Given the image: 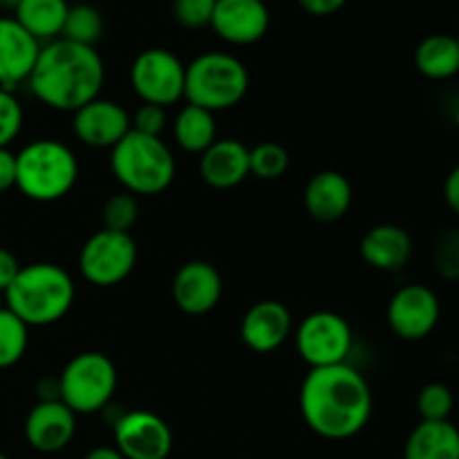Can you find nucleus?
Listing matches in <instances>:
<instances>
[{
	"label": "nucleus",
	"mask_w": 459,
	"mask_h": 459,
	"mask_svg": "<svg viewBox=\"0 0 459 459\" xmlns=\"http://www.w3.org/2000/svg\"><path fill=\"white\" fill-rule=\"evenodd\" d=\"M299 402L307 429L334 442L361 433L375 406L370 384L350 363L312 368L300 385Z\"/></svg>",
	"instance_id": "obj_1"
},
{
	"label": "nucleus",
	"mask_w": 459,
	"mask_h": 459,
	"mask_svg": "<svg viewBox=\"0 0 459 459\" xmlns=\"http://www.w3.org/2000/svg\"><path fill=\"white\" fill-rule=\"evenodd\" d=\"M106 83V65L97 48L56 39L40 48L31 70V94L43 106L74 115L85 103L94 101Z\"/></svg>",
	"instance_id": "obj_2"
},
{
	"label": "nucleus",
	"mask_w": 459,
	"mask_h": 459,
	"mask_svg": "<svg viewBox=\"0 0 459 459\" xmlns=\"http://www.w3.org/2000/svg\"><path fill=\"white\" fill-rule=\"evenodd\" d=\"M3 296L4 307L27 327H48L70 312L76 287L70 273L58 264L34 263L21 267Z\"/></svg>",
	"instance_id": "obj_3"
},
{
	"label": "nucleus",
	"mask_w": 459,
	"mask_h": 459,
	"mask_svg": "<svg viewBox=\"0 0 459 459\" xmlns=\"http://www.w3.org/2000/svg\"><path fill=\"white\" fill-rule=\"evenodd\" d=\"M110 170L130 195H160L173 184L178 164L161 137L130 130L110 151Z\"/></svg>",
	"instance_id": "obj_4"
},
{
	"label": "nucleus",
	"mask_w": 459,
	"mask_h": 459,
	"mask_svg": "<svg viewBox=\"0 0 459 459\" xmlns=\"http://www.w3.org/2000/svg\"><path fill=\"white\" fill-rule=\"evenodd\" d=\"M79 179V160L58 139H36L16 152V188L31 202H56L70 195Z\"/></svg>",
	"instance_id": "obj_5"
},
{
	"label": "nucleus",
	"mask_w": 459,
	"mask_h": 459,
	"mask_svg": "<svg viewBox=\"0 0 459 459\" xmlns=\"http://www.w3.org/2000/svg\"><path fill=\"white\" fill-rule=\"evenodd\" d=\"M249 92V70L227 52H204L186 65L184 99L209 112L238 106Z\"/></svg>",
	"instance_id": "obj_6"
},
{
	"label": "nucleus",
	"mask_w": 459,
	"mask_h": 459,
	"mask_svg": "<svg viewBox=\"0 0 459 459\" xmlns=\"http://www.w3.org/2000/svg\"><path fill=\"white\" fill-rule=\"evenodd\" d=\"M119 375L103 352H81L58 375V399L74 415H94L110 406Z\"/></svg>",
	"instance_id": "obj_7"
},
{
	"label": "nucleus",
	"mask_w": 459,
	"mask_h": 459,
	"mask_svg": "<svg viewBox=\"0 0 459 459\" xmlns=\"http://www.w3.org/2000/svg\"><path fill=\"white\" fill-rule=\"evenodd\" d=\"M296 350L309 368H330L348 363L354 345L350 323L341 314L312 312L300 321L294 332Z\"/></svg>",
	"instance_id": "obj_8"
},
{
	"label": "nucleus",
	"mask_w": 459,
	"mask_h": 459,
	"mask_svg": "<svg viewBox=\"0 0 459 459\" xmlns=\"http://www.w3.org/2000/svg\"><path fill=\"white\" fill-rule=\"evenodd\" d=\"M186 65L164 48L143 49L130 65V88L142 103L169 108L184 99Z\"/></svg>",
	"instance_id": "obj_9"
},
{
	"label": "nucleus",
	"mask_w": 459,
	"mask_h": 459,
	"mask_svg": "<svg viewBox=\"0 0 459 459\" xmlns=\"http://www.w3.org/2000/svg\"><path fill=\"white\" fill-rule=\"evenodd\" d=\"M137 264V245L130 233H92L79 251V272L90 285L115 287L133 273Z\"/></svg>",
	"instance_id": "obj_10"
},
{
	"label": "nucleus",
	"mask_w": 459,
	"mask_h": 459,
	"mask_svg": "<svg viewBox=\"0 0 459 459\" xmlns=\"http://www.w3.org/2000/svg\"><path fill=\"white\" fill-rule=\"evenodd\" d=\"M439 316H442L439 296L430 287L420 285V282L399 287L385 309L390 332L408 343L424 341L426 336L433 334Z\"/></svg>",
	"instance_id": "obj_11"
},
{
	"label": "nucleus",
	"mask_w": 459,
	"mask_h": 459,
	"mask_svg": "<svg viewBox=\"0 0 459 459\" xmlns=\"http://www.w3.org/2000/svg\"><path fill=\"white\" fill-rule=\"evenodd\" d=\"M112 435L124 459H166L173 451L169 424L151 411L121 412L112 424Z\"/></svg>",
	"instance_id": "obj_12"
},
{
	"label": "nucleus",
	"mask_w": 459,
	"mask_h": 459,
	"mask_svg": "<svg viewBox=\"0 0 459 459\" xmlns=\"http://www.w3.org/2000/svg\"><path fill=\"white\" fill-rule=\"evenodd\" d=\"M72 130L83 146L112 151L133 128H130L128 110L121 103L97 97L74 112Z\"/></svg>",
	"instance_id": "obj_13"
},
{
	"label": "nucleus",
	"mask_w": 459,
	"mask_h": 459,
	"mask_svg": "<svg viewBox=\"0 0 459 459\" xmlns=\"http://www.w3.org/2000/svg\"><path fill=\"white\" fill-rule=\"evenodd\" d=\"M175 305L188 316H204L218 307L222 299V276L206 260H188L175 272L170 285Z\"/></svg>",
	"instance_id": "obj_14"
},
{
	"label": "nucleus",
	"mask_w": 459,
	"mask_h": 459,
	"mask_svg": "<svg viewBox=\"0 0 459 459\" xmlns=\"http://www.w3.org/2000/svg\"><path fill=\"white\" fill-rule=\"evenodd\" d=\"M272 13L264 0H218L211 27L229 45H254L269 31Z\"/></svg>",
	"instance_id": "obj_15"
},
{
	"label": "nucleus",
	"mask_w": 459,
	"mask_h": 459,
	"mask_svg": "<svg viewBox=\"0 0 459 459\" xmlns=\"http://www.w3.org/2000/svg\"><path fill=\"white\" fill-rule=\"evenodd\" d=\"M43 45L13 16H0V88L13 90L27 83Z\"/></svg>",
	"instance_id": "obj_16"
},
{
	"label": "nucleus",
	"mask_w": 459,
	"mask_h": 459,
	"mask_svg": "<svg viewBox=\"0 0 459 459\" xmlns=\"http://www.w3.org/2000/svg\"><path fill=\"white\" fill-rule=\"evenodd\" d=\"M294 332L291 312L281 300H260L251 305L240 321V339L258 354L276 352Z\"/></svg>",
	"instance_id": "obj_17"
},
{
	"label": "nucleus",
	"mask_w": 459,
	"mask_h": 459,
	"mask_svg": "<svg viewBox=\"0 0 459 459\" xmlns=\"http://www.w3.org/2000/svg\"><path fill=\"white\" fill-rule=\"evenodd\" d=\"M76 415L61 399H45L30 411L25 420V439L34 451L52 455L74 439Z\"/></svg>",
	"instance_id": "obj_18"
},
{
	"label": "nucleus",
	"mask_w": 459,
	"mask_h": 459,
	"mask_svg": "<svg viewBox=\"0 0 459 459\" xmlns=\"http://www.w3.org/2000/svg\"><path fill=\"white\" fill-rule=\"evenodd\" d=\"M249 175V148L240 139H215L200 155V178L206 186L229 191Z\"/></svg>",
	"instance_id": "obj_19"
},
{
	"label": "nucleus",
	"mask_w": 459,
	"mask_h": 459,
	"mask_svg": "<svg viewBox=\"0 0 459 459\" xmlns=\"http://www.w3.org/2000/svg\"><path fill=\"white\" fill-rule=\"evenodd\" d=\"M354 200L350 179L339 170H321L305 186V209L316 222L332 224L345 218Z\"/></svg>",
	"instance_id": "obj_20"
},
{
	"label": "nucleus",
	"mask_w": 459,
	"mask_h": 459,
	"mask_svg": "<svg viewBox=\"0 0 459 459\" xmlns=\"http://www.w3.org/2000/svg\"><path fill=\"white\" fill-rule=\"evenodd\" d=\"M361 258L377 272H402L412 258V238L399 224H377L363 236Z\"/></svg>",
	"instance_id": "obj_21"
},
{
	"label": "nucleus",
	"mask_w": 459,
	"mask_h": 459,
	"mask_svg": "<svg viewBox=\"0 0 459 459\" xmlns=\"http://www.w3.org/2000/svg\"><path fill=\"white\" fill-rule=\"evenodd\" d=\"M403 459H459V429L451 420L420 421L408 435Z\"/></svg>",
	"instance_id": "obj_22"
},
{
	"label": "nucleus",
	"mask_w": 459,
	"mask_h": 459,
	"mask_svg": "<svg viewBox=\"0 0 459 459\" xmlns=\"http://www.w3.org/2000/svg\"><path fill=\"white\" fill-rule=\"evenodd\" d=\"M415 67L430 81H448L459 74L457 36L430 34L417 45Z\"/></svg>",
	"instance_id": "obj_23"
},
{
	"label": "nucleus",
	"mask_w": 459,
	"mask_h": 459,
	"mask_svg": "<svg viewBox=\"0 0 459 459\" xmlns=\"http://www.w3.org/2000/svg\"><path fill=\"white\" fill-rule=\"evenodd\" d=\"M67 9V0H22L13 18L43 45L61 39Z\"/></svg>",
	"instance_id": "obj_24"
},
{
	"label": "nucleus",
	"mask_w": 459,
	"mask_h": 459,
	"mask_svg": "<svg viewBox=\"0 0 459 459\" xmlns=\"http://www.w3.org/2000/svg\"><path fill=\"white\" fill-rule=\"evenodd\" d=\"M173 134L175 142H178V146L182 148V151L202 155V152L218 139L215 115L204 110V108L186 103V106L178 112V117H175Z\"/></svg>",
	"instance_id": "obj_25"
},
{
	"label": "nucleus",
	"mask_w": 459,
	"mask_h": 459,
	"mask_svg": "<svg viewBox=\"0 0 459 459\" xmlns=\"http://www.w3.org/2000/svg\"><path fill=\"white\" fill-rule=\"evenodd\" d=\"M103 30H106V22H103L101 12L92 4H70L67 9L65 25H63L61 39L72 40V43L88 45V48H94V45L101 40Z\"/></svg>",
	"instance_id": "obj_26"
},
{
	"label": "nucleus",
	"mask_w": 459,
	"mask_h": 459,
	"mask_svg": "<svg viewBox=\"0 0 459 459\" xmlns=\"http://www.w3.org/2000/svg\"><path fill=\"white\" fill-rule=\"evenodd\" d=\"M30 345V327L7 307H0V370L16 366Z\"/></svg>",
	"instance_id": "obj_27"
},
{
	"label": "nucleus",
	"mask_w": 459,
	"mask_h": 459,
	"mask_svg": "<svg viewBox=\"0 0 459 459\" xmlns=\"http://www.w3.org/2000/svg\"><path fill=\"white\" fill-rule=\"evenodd\" d=\"M290 169V152L276 142H263L249 148V173L258 179H281Z\"/></svg>",
	"instance_id": "obj_28"
},
{
	"label": "nucleus",
	"mask_w": 459,
	"mask_h": 459,
	"mask_svg": "<svg viewBox=\"0 0 459 459\" xmlns=\"http://www.w3.org/2000/svg\"><path fill=\"white\" fill-rule=\"evenodd\" d=\"M137 220H139V202L137 197L130 195V193L119 191L103 202L101 222H103V229H108V231L130 233V229L137 224Z\"/></svg>",
	"instance_id": "obj_29"
},
{
	"label": "nucleus",
	"mask_w": 459,
	"mask_h": 459,
	"mask_svg": "<svg viewBox=\"0 0 459 459\" xmlns=\"http://www.w3.org/2000/svg\"><path fill=\"white\" fill-rule=\"evenodd\" d=\"M455 408V394L446 384H426L417 394V412L421 421H446Z\"/></svg>",
	"instance_id": "obj_30"
},
{
	"label": "nucleus",
	"mask_w": 459,
	"mask_h": 459,
	"mask_svg": "<svg viewBox=\"0 0 459 459\" xmlns=\"http://www.w3.org/2000/svg\"><path fill=\"white\" fill-rule=\"evenodd\" d=\"M433 264L444 281L459 282V227H446L435 236Z\"/></svg>",
	"instance_id": "obj_31"
},
{
	"label": "nucleus",
	"mask_w": 459,
	"mask_h": 459,
	"mask_svg": "<svg viewBox=\"0 0 459 459\" xmlns=\"http://www.w3.org/2000/svg\"><path fill=\"white\" fill-rule=\"evenodd\" d=\"M218 0H173V16L184 30L211 27Z\"/></svg>",
	"instance_id": "obj_32"
},
{
	"label": "nucleus",
	"mask_w": 459,
	"mask_h": 459,
	"mask_svg": "<svg viewBox=\"0 0 459 459\" xmlns=\"http://www.w3.org/2000/svg\"><path fill=\"white\" fill-rule=\"evenodd\" d=\"M22 121L25 115L16 94L0 88V148H9V143L21 134Z\"/></svg>",
	"instance_id": "obj_33"
},
{
	"label": "nucleus",
	"mask_w": 459,
	"mask_h": 459,
	"mask_svg": "<svg viewBox=\"0 0 459 459\" xmlns=\"http://www.w3.org/2000/svg\"><path fill=\"white\" fill-rule=\"evenodd\" d=\"M166 124H169V115H166V108L152 106V103H142V106L134 110V115H130V128L134 133L151 134V137H160L164 133Z\"/></svg>",
	"instance_id": "obj_34"
},
{
	"label": "nucleus",
	"mask_w": 459,
	"mask_h": 459,
	"mask_svg": "<svg viewBox=\"0 0 459 459\" xmlns=\"http://www.w3.org/2000/svg\"><path fill=\"white\" fill-rule=\"evenodd\" d=\"M16 186V152L0 148V193Z\"/></svg>",
	"instance_id": "obj_35"
},
{
	"label": "nucleus",
	"mask_w": 459,
	"mask_h": 459,
	"mask_svg": "<svg viewBox=\"0 0 459 459\" xmlns=\"http://www.w3.org/2000/svg\"><path fill=\"white\" fill-rule=\"evenodd\" d=\"M21 272V263H18L16 255L7 249V247H0V291L4 294L9 285L13 282V278Z\"/></svg>",
	"instance_id": "obj_36"
},
{
	"label": "nucleus",
	"mask_w": 459,
	"mask_h": 459,
	"mask_svg": "<svg viewBox=\"0 0 459 459\" xmlns=\"http://www.w3.org/2000/svg\"><path fill=\"white\" fill-rule=\"evenodd\" d=\"M345 3H348V0H299V4L305 12L318 18H325L341 12V9L345 7Z\"/></svg>",
	"instance_id": "obj_37"
},
{
	"label": "nucleus",
	"mask_w": 459,
	"mask_h": 459,
	"mask_svg": "<svg viewBox=\"0 0 459 459\" xmlns=\"http://www.w3.org/2000/svg\"><path fill=\"white\" fill-rule=\"evenodd\" d=\"M444 200H446L448 209L459 218V164L444 179Z\"/></svg>",
	"instance_id": "obj_38"
},
{
	"label": "nucleus",
	"mask_w": 459,
	"mask_h": 459,
	"mask_svg": "<svg viewBox=\"0 0 459 459\" xmlns=\"http://www.w3.org/2000/svg\"><path fill=\"white\" fill-rule=\"evenodd\" d=\"M83 459H124L115 446H97L88 453Z\"/></svg>",
	"instance_id": "obj_39"
},
{
	"label": "nucleus",
	"mask_w": 459,
	"mask_h": 459,
	"mask_svg": "<svg viewBox=\"0 0 459 459\" xmlns=\"http://www.w3.org/2000/svg\"><path fill=\"white\" fill-rule=\"evenodd\" d=\"M22 0H0V9H9V12H16V7Z\"/></svg>",
	"instance_id": "obj_40"
},
{
	"label": "nucleus",
	"mask_w": 459,
	"mask_h": 459,
	"mask_svg": "<svg viewBox=\"0 0 459 459\" xmlns=\"http://www.w3.org/2000/svg\"><path fill=\"white\" fill-rule=\"evenodd\" d=\"M453 119H455V124L459 126V103H457V108H455V112H453Z\"/></svg>",
	"instance_id": "obj_41"
},
{
	"label": "nucleus",
	"mask_w": 459,
	"mask_h": 459,
	"mask_svg": "<svg viewBox=\"0 0 459 459\" xmlns=\"http://www.w3.org/2000/svg\"><path fill=\"white\" fill-rule=\"evenodd\" d=\"M4 296H3V291H0V307H4Z\"/></svg>",
	"instance_id": "obj_42"
},
{
	"label": "nucleus",
	"mask_w": 459,
	"mask_h": 459,
	"mask_svg": "<svg viewBox=\"0 0 459 459\" xmlns=\"http://www.w3.org/2000/svg\"><path fill=\"white\" fill-rule=\"evenodd\" d=\"M0 459H9L7 455H4V453H0Z\"/></svg>",
	"instance_id": "obj_43"
},
{
	"label": "nucleus",
	"mask_w": 459,
	"mask_h": 459,
	"mask_svg": "<svg viewBox=\"0 0 459 459\" xmlns=\"http://www.w3.org/2000/svg\"><path fill=\"white\" fill-rule=\"evenodd\" d=\"M457 43H459V31H457Z\"/></svg>",
	"instance_id": "obj_44"
}]
</instances>
